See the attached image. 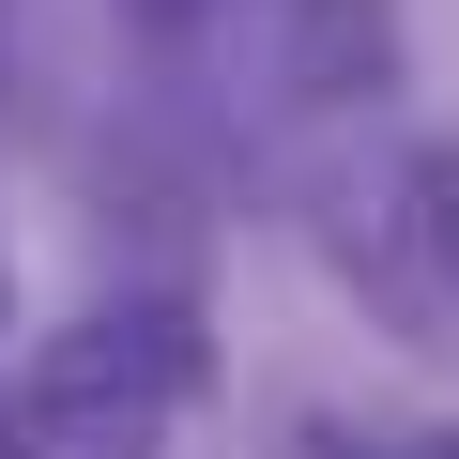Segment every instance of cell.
Masks as SVG:
<instances>
[{
    "label": "cell",
    "mask_w": 459,
    "mask_h": 459,
    "mask_svg": "<svg viewBox=\"0 0 459 459\" xmlns=\"http://www.w3.org/2000/svg\"><path fill=\"white\" fill-rule=\"evenodd\" d=\"M169 398H199V322L184 307H92L77 337H47L16 368V413L47 444H138Z\"/></svg>",
    "instance_id": "6da1fadb"
},
{
    "label": "cell",
    "mask_w": 459,
    "mask_h": 459,
    "mask_svg": "<svg viewBox=\"0 0 459 459\" xmlns=\"http://www.w3.org/2000/svg\"><path fill=\"white\" fill-rule=\"evenodd\" d=\"M322 246H337V276L368 291V322H398L413 352L459 337V199H444V169H413V153L352 169L337 214H322Z\"/></svg>",
    "instance_id": "7a4b0ae2"
},
{
    "label": "cell",
    "mask_w": 459,
    "mask_h": 459,
    "mask_svg": "<svg viewBox=\"0 0 459 459\" xmlns=\"http://www.w3.org/2000/svg\"><path fill=\"white\" fill-rule=\"evenodd\" d=\"M291 77H307V92H368V77H383V0H307Z\"/></svg>",
    "instance_id": "3957f363"
},
{
    "label": "cell",
    "mask_w": 459,
    "mask_h": 459,
    "mask_svg": "<svg viewBox=\"0 0 459 459\" xmlns=\"http://www.w3.org/2000/svg\"><path fill=\"white\" fill-rule=\"evenodd\" d=\"M138 16H199V0H138Z\"/></svg>",
    "instance_id": "277c9868"
},
{
    "label": "cell",
    "mask_w": 459,
    "mask_h": 459,
    "mask_svg": "<svg viewBox=\"0 0 459 459\" xmlns=\"http://www.w3.org/2000/svg\"><path fill=\"white\" fill-rule=\"evenodd\" d=\"M0 291H16V276H0Z\"/></svg>",
    "instance_id": "5b68a950"
},
{
    "label": "cell",
    "mask_w": 459,
    "mask_h": 459,
    "mask_svg": "<svg viewBox=\"0 0 459 459\" xmlns=\"http://www.w3.org/2000/svg\"><path fill=\"white\" fill-rule=\"evenodd\" d=\"M444 459H459V444H444Z\"/></svg>",
    "instance_id": "8992f818"
}]
</instances>
